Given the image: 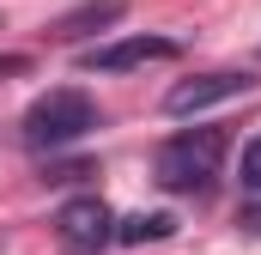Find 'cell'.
<instances>
[{
	"label": "cell",
	"instance_id": "cell-1",
	"mask_svg": "<svg viewBox=\"0 0 261 255\" xmlns=\"http://www.w3.org/2000/svg\"><path fill=\"white\" fill-rule=\"evenodd\" d=\"M225 152H231L225 128H182L158 146V183L170 194H206L225 170Z\"/></svg>",
	"mask_w": 261,
	"mask_h": 255
},
{
	"label": "cell",
	"instance_id": "cell-2",
	"mask_svg": "<svg viewBox=\"0 0 261 255\" xmlns=\"http://www.w3.org/2000/svg\"><path fill=\"white\" fill-rule=\"evenodd\" d=\"M18 128H24V146H31V152H61V146L85 140V134L97 128V104H91L85 91L61 85V91H43V97L24 110Z\"/></svg>",
	"mask_w": 261,
	"mask_h": 255
},
{
	"label": "cell",
	"instance_id": "cell-3",
	"mask_svg": "<svg viewBox=\"0 0 261 255\" xmlns=\"http://www.w3.org/2000/svg\"><path fill=\"white\" fill-rule=\"evenodd\" d=\"M255 79L243 73V67H219V73H195V79H182V85H170L164 91V110L170 116H195V110H213V104H225V97H243Z\"/></svg>",
	"mask_w": 261,
	"mask_h": 255
},
{
	"label": "cell",
	"instance_id": "cell-4",
	"mask_svg": "<svg viewBox=\"0 0 261 255\" xmlns=\"http://www.w3.org/2000/svg\"><path fill=\"white\" fill-rule=\"evenodd\" d=\"M55 231H61L67 249L91 255V249H103V243L116 237V213H110L97 194H79V200H67L61 213H55Z\"/></svg>",
	"mask_w": 261,
	"mask_h": 255
},
{
	"label": "cell",
	"instance_id": "cell-5",
	"mask_svg": "<svg viewBox=\"0 0 261 255\" xmlns=\"http://www.w3.org/2000/svg\"><path fill=\"white\" fill-rule=\"evenodd\" d=\"M146 61H176V43L170 37H122V43H103V49H85L79 67L85 73H128Z\"/></svg>",
	"mask_w": 261,
	"mask_h": 255
},
{
	"label": "cell",
	"instance_id": "cell-6",
	"mask_svg": "<svg viewBox=\"0 0 261 255\" xmlns=\"http://www.w3.org/2000/svg\"><path fill=\"white\" fill-rule=\"evenodd\" d=\"M122 0H85V6H73V12H61L55 18V43H79V37H97V31H110V24H122Z\"/></svg>",
	"mask_w": 261,
	"mask_h": 255
},
{
	"label": "cell",
	"instance_id": "cell-7",
	"mask_svg": "<svg viewBox=\"0 0 261 255\" xmlns=\"http://www.w3.org/2000/svg\"><path fill=\"white\" fill-rule=\"evenodd\" d=\"M116 237L122 243H158V237H170V213H134L116 225Z\"/></svg>",
	"mask_w": 261,
	"mask_h": 255
},
{
	"label": "cell",
	"instance_id": "cell-8",
	"mask_svg": "<svg viewBox=\"0 0 261 255\" xmlns=\"http://www.w3.org/2000/svg\"><path fill=\"white\" fill-rule=\"evenodd\" d=\"M237 183H243L249 194H261V134L243 146V158H237Z\"/></svg>",
	"mask_w": 261,
	"mask_h": 255
},
{
	"label": "cell",
	"instance_id": "cell-9",
	"mask_svg": "<svg viewBox=\"0 0 261 255\" xmlns=\"http://www.w3.org/2000/svg\"><path fill=\"white\" fill-rule=\"evenodd\" d=\"M249 225H255V231H261V213H249Z\"/></svg>",
	"mask_w": 261,
	"mask_h": 255
}]
</instances>
